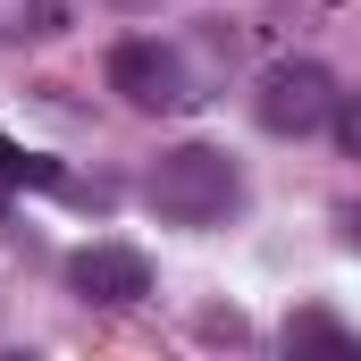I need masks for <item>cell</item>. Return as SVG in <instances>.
<instances>
[{"label": "cell", "instance_id": "6da1fadb", "mask_svg": "<svg viewBox=\"0 0 361 361\" xmlns=\"http://www.w3.org/2000/svg\"><path fill=\"white\" fill-rule=\"evenodd\" d=\"M143 202H152L169 227H219V219L244 210V169H235L219 143H177V152L152 160Z\"/></svg>", "mask_w": 361, "mask_h": 361}, {"label": "cell", "instance_id": "7a4b0ae2", "mask_svg": "<svg viewBox=\"0 0 361 361\" xmlns=\"http://www.w3.org/2000/svg\"><path fill=\"white\" fill-rule=\"evenodd\" d=\"M336 76L319 68V59H277L261 68V85H252V118L269 126V135H319L328 118H336Z\"/></svg>", "mask_w": 361, "mask_h": 361}, {"label": "cell", "instance_id": "3957f363", "mask_svg": "<svg viewBox=\"0 0 361 361\" xmlns=\"http://www.w3.org/2000/svg\"><path fill=\"white\" fill-rule=\"evenodd\" d=\"M109 92H126L135 109H193V101H202L169 42H118V51H109Z\"/></svg>", "mask_w": 361, "mask_h": 361}, {"label": "cell", "instance_id": "277c9868", "mask_svg": "<svg viewBox=\"0 0 361 361\" xmlns=\"http://www.w3.org/2000/svg\"><path fill=\"white\" fill-rule=\"evenodd\" d=\"M68 286L101 302V311H126V302H143L152 294V261L135 252V244H85L76 261H68Z\"/></svg>", "mask_w": 361, "mask_h": 361}, {"label": "cell", "instance_id": "5b68a950", "mask_svg": "<svg viewBox=\"0 0 361 361\" xmlns=\"http://www.w3.org/2000/svg\"><path fill=\"white\" fill-rule=\"evenodd\" d=\"M286 353H328V361H361V328H345L336 311H294V319H286Z\"/></svg>", "mask_w": 361, "mask_h": 361}, {"label": "cell", "instance_id": "8992f818", "mask_svg": "<svg viewBox=\"0 0 361 361\" xmlns=\"http://www.w3.org/2000/svg\"><path fill=\"white\" fill-rule=\"evenodd\" d=\"M328 126H336V143L361 160V101H336V118H328Z\"/></svg>", "mask_w": 361, "mask_h": 361}, {"label": "cell", "instance_id": "52a82bcc", "mask_svg": "<svg viewBox=\"0 0 361 361\" xmlns=\"http://www.w3.org/2000/svg\"><path fill=\"white\" fill-rule=\"evenodd\" d=\"M336 235H345V244L361 252V202H345V210H336Z\"/></svg>", "mask_w": 361, "mask_h": 361}, {"label": "cell", "instance_id": "ba28073f", "mask_svg": "<svg viewBox=\"0 0 361 361\" xmlns=\"http://www.w3.org/2000/svg\"><path fill=\"white\" fill-rule=\"evenodd\" d=\"M8 185H17V177H8V169H0V219H8Z\"/></svg>", "mask_w": 361, "mask_h": 361}]
</instances>
